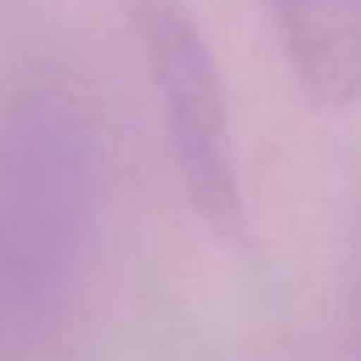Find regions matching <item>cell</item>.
I'll return each instance as SVG.
<instances>
[{"mask_svg":"<svg viewBox=\"0 0 361 361\" xmlns=\"http://www.w3.org/2000/svg\"><path fill=\"white\" fill-rule=\"evenodd\" d=\"M280 47L319 109L361 97V0H268Z\"/></svg>","mask_w":361,"mask_h":361,"instance_id":"cell-2","label":"cell"},{"mask_svg":"<svg viewBox=\"0 0 361 361\" xmlns=\"http://www.w3.org/2000/svg\"><path fill=\"white\" fill-rule=\"evenodd\" d=\"M136 24L183 187L195 210L229 233L241 226V179L214 51L183 0H140Z\"/></svg>","mask_w":361,"mask_h":361,"instance_id":"cell-1","label":"cell"}]
</instances>
